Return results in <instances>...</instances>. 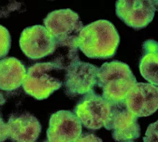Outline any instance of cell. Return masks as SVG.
<instances>
[{"label": "cell", "mask_w": 158, "mask_h": 142, "mask_svg": "<svg viewBox=\"0 0 158 142\" xmlns=\"http://www.w3.org/2000/svg\"><path fill=\"white\" fill-rule=\"evenodd\" d=\"M120 40L114 25L108 20H100L83 27L77 44L88 58L103 59L116 54Z\"/></svg>", "instance_id": "cell-1"}, {"label": "cell", "mask_w": 158, "mask_h": 142, "mask_svg": "<svg viewBox=\"0 0 158 142\" xmlns=\"http://www.w3.org/2000/svg\"><path fill=\"white\" fill-rule=\"evenodd\" d=\"M137 82L129 66L118 61L104 63L98 69L97 85L102 96L109 102L124 101L128 92Z\"/></svg>", "instance_id": "cell-2"}, {"label": "cell", "mask_w": 158, "mask_h": 142, "mask_svg": "<svg viewBox=\"0 0 158 142\" xmlns=\"http://www.w3.org/2000/svg\"><path fill=\"white\" fill-rule=\"evenodd\" d=\"M63 70L52 62L35 63L27 71L23 88L27 94L36 100L46 99L62 86Z\"/></svg>", "instance_id": "cell-3"}, {"label": "cell", "mask_w": 158, "mask_h": 142, "mask_svg": "<svg viewBox=\"0 0 158 142\" xmlns=\"http://www.w3.org/2000/svg\"><path fill=\"white\" fill-rule=\"evenodd\" d=\"M110 110V102L92 90L79 99L74 113L85 128L97 130L104 127Z\"/></svg>", "instance_id": "cell-4"}, {"label": "cell", "mask_w": 158, "mask_h": 142, "mask_svg": "<svg viewBox=\"0 0 158 142\" xmlns=\"http://www.w3.org/2000/svg\"><path fill=\"white\" fill-rule=\"evenodd\" d=\"M110 104V113L104 127L112 131L113 139L118 142H128L139 138L141 133L138 117L128 109L124 101Z\"/></svg>", "instance_id": "cell-5"}, {"label": "cell", "mask_w": 158, "mask_h": 142, "mask_svg": "<svg viewBox=\"0 0 158 142\" xmlns=\"http://www.w3.org/2000/svg\"><path fill=\"white\" fill-rule=\"evenodd\" d=\"M98 69L95 65L80 60L70 65L65 70L63 82L67 96L75 97L94 90L97 85Z\"/></svg>", "instance_id": "cell-6"}, {"label": "cell", "mask_w": 158, "mask_h": 142, "mask_svg": "<svg viewBox=\"0 0 158 142\" xmlns=\"http://www.w3.org/2000/svg\"><path fill=\"white\" fill-rule=\"evenodd\" d=\"M20 46L28 58L36 60L53 54L56 42L45 26L34 25L24 29L20 38Z\"/></svg>", "instance_id": "cell-7"}, {"label": "cell", "mask_w": 158, "mask_h": 142, "mask_svg": "<svg viewBox=\"0 0 158 142\" xmlns=\"http://www.w3.org/2000/svg\"><path fill=\"white\" fill-rule=\"evenodd\" d=\"M44 24L55 42L78 38L84 27L79 15L70 9L50 13L44 19Z\"/></svg>", "instance_id": "cell-8"}, {"label": "cell", "mask_w": 158, "mask_h": 142, "mask_svg": "<svg viewBox=\"0 0 158 142\" xmlns=\"http://www.w3.org/2000/svg\"><path fill=\"white\" fill-rule=\"evenodd\" d=\"M128 109L137 117H147L158 109V87L150 83L136 82L124 99Z\"/></svg>", "instance_id": "cell-9"}, {"label": "cell", "mask_w": 158, "mask_h": 142, "mask_svg": "<svg viewBox=\"0 0 158 142\" xmlns=\"http://www.w3.org/2000/svg\"><path fill=\"white\" fill-rule=\"evenodd\" d=\"M82 124L74 113L62 110L52 115L47 131L50 142H74L82 134Z\"/></svg>", "instance_id": "cell-10"}, {"label": "cell", "mask_w": 158, "mask_h": 142, "mask_svg": "<svg viewBox=\"0 0 158 142\" xmlns=\"http://www.w3.org/2000/svg\"><path fill=\"white\" fill-rule=\"evenodd\" d=\"M155 9L151 1H117V16L133 29L146 27L154 19Z\"/></svg>", "instance_id": "cell-11"}, {"label": "cell", "mask_w": 158, "mask_h": 142, "mask_svg": "<svg viewBox=\"0 0 158 142\" xmlns=\"http://www.w3.org/2000/svg\"><path fill=\"white\" fill-rule=\"evenodd\" d=\"M7 126L9 138L13 142H36L42 131L37 118L28 112L11 115Z\"/></svg>", "instance_id": "cell-12"}, {"label": "cell", "mask_w": 158, "mask_h": 142, "mask_svg": "<svg viewBox=\"0 0 158 142\" xmlns=\"http://www.w3.org/2000/svg\"><path fill=\"white\" fill-rule=\"evenodd\" d=\"M27 70L20 61L13 57L0 61V90L12 92L23 85Z\"/></svg>", "instance_id": "cell-13"}, {"label": "cell", "mask_w": 158, "mask_h": 142, "mask_svg": "<svg viewBox=\"0 0 158 142\" xmlns=\"http://www.w3.org/2000/svg\"><path fill=\"white\" fill-rule=\"evenodd\" d=\"M143 50V54L139 63L140 74L150 84L158 87V42L146 40Z\"/></svg>", "instance_id": "cell-14"}, {"label": "cell", "mask_w": 158, "mask_h": 142, "mask_svg": "<svg viewBox=\"0 0 158 142\" xmlns=\"http://www.w3.org/2000/svg\"><path fill=\"white\" fill-rule=\"evenodd\" d=\"M77 40L78 38H75L56 42L52 62L66 70L72 64L79 61Z\"/></svg>", "instance_id": "cell-15"}, {"label": "cell", "mask_w": 158, "mask_h": 142, "mask_svg": "<svg viewBox=\"0 0 158 142\" xmlns=\"http://www.w3.org/2000/svg\"><path fill=\"white\" fill-rule=\"evenodd\" d=\"M11 45V38L8 29L0 25V58L8 54Z\"/></svg>", "instance_id": "cell-16"}, {"label": "cell", "mask_w": 158, "mask_h": 142, "mask_svg": "<svg viewBox=\"0 0 158 142\" xmlns=\"http://www.w3.org/2000/svg\"><path fill=\"white\" fill-rule=\"evenodd\" d=\"M144 142H158V120L151 124L146 131L143 138Z\"/></svg>", "instance_id": "cell-17"}, {"label": "cell", "mask_w": 158, "mask_h": 142, "mask_svg": "<svg viewBox=\"0 0 158 142\" xmlns=\"http://www.w3.org/2000/svg\"><path fill=\"white\" fill-rule=\"evenodd\" d=\"M74 142H103L102 139L95 135L89 133L82 134Z\"/></svg>", "instance_id": "cell-18"}, {"label": "cell", "mask_w": 158, "mask_h": 142, "mask_svg": "<svg viewBox=\"0 0 158 142\" xmlns=\"http://www.w3.org/2000/svg\"><path fill=\"white\" fill-rule=\"evenodd\" d=\"M8 138L7 124L5 123L2 118L0 116V142H4Z\"/></svg>", "instance_id": "cell-19"}, {"label": "cell", "mask_w": 158, "mask_h": 142, "mask_svg": "<svg viewBox=\"0 0 158 142\" xmlns=\"http://www.w3.org/2000/svg\"><path fill=\"white\" fill-rule=\"evenodd\" d=\"M5 102H6V100H5V98L3 94H2L1 92H0V108H1L3 105L5 103Z\"/></svg>", "instance_id": "cell-20"}, {"label": "cell", "mask_w": 158, "mask_h": 142, "mask_svg": "<svg viewBox=\"0 0 158 142\" xmlns=\"http://www.w3.org/2000/svg\"><path fill=\"white\" fill-rule=\"evenodd\" d=\"M151 2H152V4L153 5L154 8L155 9V11L158 12V1L153 0V1H151Z\"/></svg>", "instance_id": "cell-21"}, {"label": "cell", "mask_w": 158, "mask_h": 142, "mask_svg": "<svg viewBox=\"0 0 158 142\" xmlns=\"http://www.w3.org/2000/svg\"><path fill=\"white\" fill-rule=\"evenodd\" d=\"M43 142H50L48 140H45V141H44Z\"/></svg>", "instance_id": "cell-22"}, {"label": "cell", "mask_w": 158, "mask_h": 142, "mask_svg": "<svg viewBox=\"0 0 158 142\" xmlns=\"http://www.w3.org/2000/svg\"><path fill=\"white\" fill-rule=\"evenodd\" d=\"M133 142V141H131V142Z\"/></svg>", "instance_id": "cell-23"}]
</instances>
